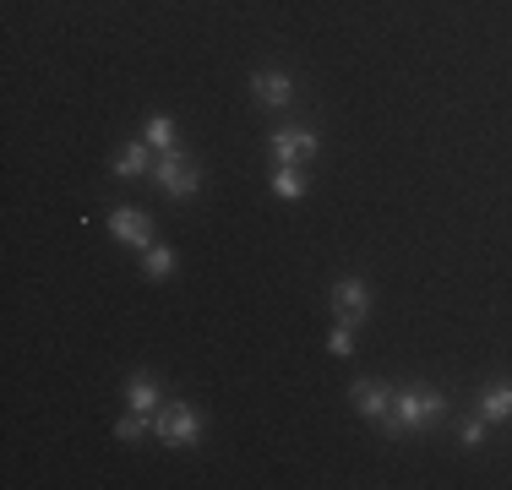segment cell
I'll use <instances>...</instances> for the list:
<instances>
[{
    "instance_id": "1",
    "label": "cell",
    "mask_w": 512,
    "mask_h": 490,
    "mask_svg": "<svg viewBox=\"0 0 512 490\" xmlns=\"http://www.w3.org/2000/svg\"><path fill=\"white\" fill-rule=\"evenodd\" d=\"M447 414V398L436 387H404L393 392V409H387V431L393 436H409L420 431V425H436Z\"/></svg>"
},
{
    "instance_id": "2",
    "label": "cell",
    "mask_w": 512,
    "mask_h": 490,
    "mask_svg": "<svg viewBox=\"0 0 512 490\" xmlns=\"http://www.w3.org/2000/svg\"><path fill=\"white\" fill-rule=\"evenodd\" d=\"M153 180H158V191L164 196H197V186H202V164L191 153H180V147H169V153H158L153 158Z\"/></svg>"
},
{
    "instance_id": "3",
    "label": "cell",
    "mask_w": 512,
    "mask_h": 490,
    "mask_svg": "<svg viewBox=\"0 0 512 490\" xmlns=\"http://www.w3.org/2000/svg\"><path fill=\"white\" fill-rule=\"evenodd\" d=\"M153 436L164 441V447H191V441L202 436V414L191 409V403H164V409L153 414Z\"/></svg>"
},
{
    "instance_id": "4",
    "label": "cell",
    "mask_w": 512,
    "mask_h": 490,
    "mask_svg": "<svg viewBox=\"0 0 512 490\" xmlns=\"http://www.w3.org/2000/svg\"><path fill=\"white\" fill-rule=\"evenodd\" d=\"M267 153H273V164H311V153H316V131L306 126H284V131H273V142H267Z\"/></svg>"
},
{
    "instance_id": "5",
    "label": "cell",
    "mask_w": 512,
    "mask_h": 490,
    "mask_svg": "<svg viewBox=\"0 0 512 490\" xmlns=\"http://www.w3.org/2000/svg\"><path fill=\"white\" fill-rule=\"evenodd\" d=\"M109 235L137 245V251H148V245H153V224H148L142 207H115V213H109Z\"/></svg>"
},
{
    "instance_id": "6",
    "label": "cell",
    "mask_w": 512,
    "mask_h": 490,
    "mask_svg": "<svg viewBox=\"0 0 512 490\" xmlns=\"http://www.w3.org/2000/svg\"><path fill=\"white\" fill-rule=\"evenodd\" d=\"M333 305H338V322H365V311H371V289H365L360 278H338Z\"/></svg>"
},
{
    "instance_id": "7",
    "label": "cell",
    "mask_w": 512,
    "mask_h": 490,
    "mask_svg": "<svg viewBox=\"0 0 512 490\" xmlns=\"http://www.w3.org/2000/svg\"><path fill=\"white\" fill-rule=\"evenodd\" d=\"M349 398H355V409L365 414V420H387V409H393V387H382V382H355L349 387Z\"/></svg>"
},
{
    "instance_id": "8",
    "label": "cell",
    "mask_w": 512,
    "mask_h": 490,
    "mask_svg": "<svg viewBox=\"0 0 512 490\" xmlns=\"http://www.w3.org/2000/svg\"><path fill=\"white\" fill-rule=\"evenodd\" d=\"M251 93L262 98V104H273V109H284L289 98H295V82L284 77V71H256L251 77Z\"/></svg>"
},
{
    "instance_id": "9",
    "label": "cell",
    "mask_w": 512,
    "mask_h": 490,
    "mask_svg": "<svg viewBox=\"0 0 512 490\" xmlns=\"http://www.w3.org/2000/svg\"><path fill=\"white\" fill-rule=\"evenodd\" d=\"M480 420L485 425H507L512 420V382H491L480 392Z\"/></svg>"
},
{
    "instance_id": "10",
    "label": "cell",
    "mask_w": 512,
    "mask_h": 490,
    "mask_svg": "<svg viewBox=\"0 0 512 490\" xmlns=\"http://www.w3.org/2000/svg\"><path fill=\"white\" fill-rule=\"evenodd\" d=\"M115 175H120V180L153 175V147H148V142H126V147L115 153Z\"/></svg>"
},
{
    "instance_id": "11",
    "label": "cell",
    "mask_w": 512,
    "mask_h": 490,
    "mask_svg": "<svg viewBox=\"0 0 512 490\" xmlns=\"http://www.w3.org/2000/svg\"><path fill=\"white\" fill-rule=\"evenodd\" d=\"M126 403L137 414H158V382H153V371H137L126 382Z\"/></svg>"
},
{
    "instance_id": "12",
    "label": "cell",
    "mask_w": 512,
    "mask_h": 490,
    "mask_svg": "<svg viewBox=\"0 0 512 490\" xmlns=\"http://www.w3.org/2000/svg\"><path fill=\"white\" fill-rule=\"evenodd\" d=\"M142 131H148L153 153H169V147H175V120H169V115H148V126H142Z\"/></svg>"
},
{
    "instance_id": "13",
    "label": "cell",
    "mask_w": 512,
    "mask_h": 490,
    "mask_svg": "<svg viewBox=\"0 0 512 490\" xmlns=\"http://www.w3.org/2000/svg\"><path fill=\"white\" fill-rule=\"evenodd\" d=\"M273 191L295 202V196H306V175H300L295 164H278V169H273Z\"/></svg>"
},
{
    "instance_id": "14",
    "label": "cell",
    "mask_w": 512,
    "mask_h": 490,
    "mask_svg": "<svg viewBox=\"0 0 512 490\" xmlns=\"http://www.w3.org/2000/svg\"><path fill=\"white\" fill-rule=\"evenodd\" d=\"M148 431H153V414H137V409H131L126 420H120V431H115V436H120V441H142Z\"/></svg>"
},
{
    "instance_id": "15",
    "label": "cell",
    "mask_w": 512,
    "mask_h": 490,
    "mask_svg": "<svg viewBox=\"0 0 512 490\" xmlns=\"http://www.w3.org/2000/svg\"><path fill=\"white\" fill-rule=\"evenodd\" d=\"M175 273V251L169 245H148V278H169Z\"/></svg>"
},
{
    "instance_id": "16",
    "label": "cell",
    "mask_w": 512,
    "mask_h": 490,
    "mask_svg": "<svg viewBox=\"0 0 512 490\" xmlns=\"http://www.w3.org/2000/svg\"><path fill=\"white\" fill-rule=\"evenodd\" d=\"M327 349H333L338 360H344V354H355V322H338L333 333H327Z\"/></svg>"
},
{
    "instance_id": "17",
    "label": "cell",
    "mask_w": 512,
    "mask_h": 490,
    "mask_svg": "<svg viewBox=\"0 0 512 490\" xmlns=\"http://www.w3.org/2000/svg\"><path fill=\"white\" fill-rule=\"evenodd\" d=\"M480 441H485V420L463 425V447H480Z\"/></svg>"
}]
</instances>
